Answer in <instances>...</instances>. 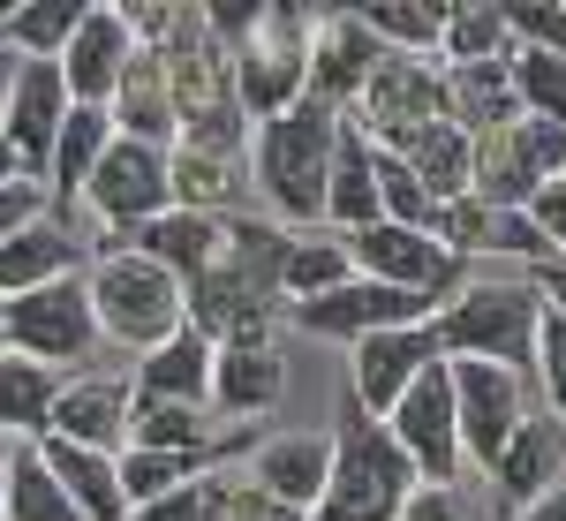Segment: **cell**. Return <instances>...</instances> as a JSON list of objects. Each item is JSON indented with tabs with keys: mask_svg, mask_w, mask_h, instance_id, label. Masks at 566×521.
<instances>
[{
	"mask_svg": "<svg viewBox=\"0 0 566 521\" xmlns=\"http://www.w3.org/2000/svg\"><path fill=\"white\" fill-rule=\"evenodd\" d=\"M53 393H61V371H39L23 355H0V438H39L45 416H53Z\"/></svg>",
	"mask_w": 566,
	"mask_h": 521,
	"instance_id": "obj_35",
	"label": "cell"
},
{
	"mask_svg": "<svg viewBox=\"0 0 566 521\" xmlns=\"http://www.w3.org/2000/svg\"><path fill=\"white\" fill-rule=\"evenodd\" d=\"M0 521H84L69 507V491L53 483V469L39 461V438L8 446V491H0Z\"/></svg>",
	"mask_w": 566,
	"mask_h": 521,
	"instance_id": "obj_32",
	"label": "cell"
},
{
	"mask_svg": "<svg viewBox=\"0 0 566 521\" xmlns=\"http://www.w3.org/2000/svg\"><path fill=\"white\" fill-rule=\"evenodd\" d=\"M8 91H15V53L0 45V114H8Z\"/></svg>",
	"mask_w": 566,
	"mask_h": 521,
	"instance_id": "obj_46",
	"label": "cell"
},
{
	"mask_svg": "<svg viewBox=\"0 0 566 521\" xmlns=\"http://www.w3.org/2000/svg\"><path fill=\"white\" fill-rule=\"evenodd\" d=\"M333 461H325V491L310 521H392L400 499L416 491V469L408 454L392 446V431L378 416H363L355 400H340V424H333Z\"/></svg>",
	"mask_w": 566,
	"mask_h": 521,
	"instance_id": "obj_4",
	"label": "cell"
},
{
	"mask_svg": "<svg viewBox=\"0 0 566 521\" xmlns=\"http://www.w3.org/2000/svg\"><path fill=\"white\" fill-rule=\"evenodd\" d=\"M348 15L370 31V45H378V53L438 61V8H416V0H363V8H348Z\"/></svg>",
	"mask_w": 566,
	"mask_h": 521,
	"instance_id": "obj_36",
	"label": "cell"
},
{
	"mask_svg": "<svg viewBox=\"0 0 566 521\" xmlns=\"http://www.w3.org/2000/svg\"><path fill=\"white\" fill-rule=\"evenodd\" d=\"M446 114H453V129H506V122H522L514 114V84H506V61H491V69H446Z\"/></svg>",
	"mask_w": 566,
	"mask_h": 521,
	"instance_id": "obj_34",
	"label": "cell"
},
{
	"mask_svg": "<svg viewBox=\"0 0 566 521\" xmlns=\"http://www.w3.org/2000/svg\"><path fill=\"white\" fill-rule=\"evenodd\" d=\"M340 250H348L355 280H378V288H408V295H423V303H446L461 280H469V264L446 258L431 235H416V227H386V219H370V227H355L340 235Z\"/></svg>",
	"mask_w": 566,
	"mask_h": 521,
	"instance_id": "obj_9",
	"label": "cell"
},
{
	"mask_svg": "<svg viewBox=\"0 0 566 521\" xmlns=\"http://www.w3.org/2000/svg\"><path fill=\"white\" fill-rule=\"evenodd\" d=\"M506 39L522 45V53H552L566 61V0H506Z\"/></svg>",
	"mask_w": 566,
	"mask_h": 521,
	"instance_id": "obj_39",
	"label": "cell"
},
{
	"mask_svg": "<svg viewBox=\"0 0 566 521\" xmlns=\"http://www.w3.org/2000/svg\"><path fill=\"white\" fill-rule=\"evenodd\" d=\"M280 227L258 219H227V250L219 264L189 288V325L212 347H242V341H272L280 317Z\"/></svg>",
	"mask_w": 566,
	"mask_h": 521,
	"instance_id": "obj_2",
	"label": "cell"
},
{
	"mask_svg": "<svg viewBox=\"0 0 566 521\" xmlns=\"http://www.w3.org/2000/svg\"><path fill=\"white\" fill-rule=\"evenodd\" d=\"M355 264L340 250V235L333 227H310V235H287L280 242V310L287 303H317V295H333V288H348Z\"/></svg>",
	"mask_w": 566,
	"mask_h": 521,
	"instance_id": "obj_30",
	"label": "cell"
},
{
	"mask_svg": "<svg viewBox=\"0 0 566 521\" xmlns=\"http://www.w3.org/2000/svg\"><path fill=\"white\" fill-rule=\"evenodd\" d=\"M528 219H536V235L552 242V258L566 264V174H559V181H544V189L528 197Z\"/></svg>",
	"mask_w": 566,
	"mask_h": 521,
	"instance_id": "obj_42",
	"label": "cell"
},
{
	"mask_svg": "<svg viewBox=\"0 0 566 521\" xmlns=\"http://www.w3.org/2000/svg\"><path fill=\"white\" fill-rule=\"evenodd\" d=\"M69 122V84L53 61H15V91H8V114H0V144L15 152V167L45 181V159H53V136Z\"/></svg>",
	"mask_w": 566,
	"mask_h": 521,
	"instance_id": "obj_18",
	"label": "cell"
},
{
	"mask_svg": "<svg viewBox=\"0 0 566 521\" xmlns=\"http://www.w3.org/2000/svg\"><path fill=\"white\" fill-rule=\"evenodd\" d=\"M431 363H446L438 341H431V317H423V325H400V333H370V341L348 347V400L363 408V416H378V424H386L392 400L416 386Z\"/></svg>",
	"mask_w": 566,
	"mask_h": 521,
	"instance_id": "obj_14",
	"label": "cell"
},
{
	"mask_svg": "<svg viewBox=\"0 0 566 521\" xmlns=\"http://www.w3.org/2000/svg\"><path fill=\"white\" fill-rule=\"evenodd\" d=\"M98 250H136V258H151L159 272H175L181 295H189V288H197V280L219 264V250H227V219L181 212V205H175V212L144 219L136 235H122V242H106V235H98ZM98 250H91V258H98Z\"/></svg>",
	"mask_w": 566,
	"mask_h": 521,
	"instance_id": "obj_19",
	"label": "cell"
},
{
	"mask_svg": "<svg viewBox=\"0 0 566 521\" xmlns=\"http://www.w3.org/2000/svg\"><path fill=\"white\" fill-rule=\"evenodd\" d=\"M0 491H8V438H0Z\"/></svg>",
	"mask_w": 566,
	"mask_h": 521,
	"instance_id": "obj_47",
	"label": "cell"
},
{
	"mask_svg": "<svg viewBox=\"0 0 566 521\" xmlns=\"http://www.w3.org/2000/svg\"><path fill=\"white\" fill-rule=\"evenodd\" d=\"M0 347L39 363V371H76L98 355V317H91L84 272L76 280H53V288H31V295H8L0 303Z\"/></svg>",
	"mask_w": 566,
	"mask_h": 521,
	"instance_id": "obj_7",
	"label": "cell"
},
{
	"mask_svg": "<svg viewBox=\"0 0 566 521\" xmlns=\"http://www.w3.org/2000/svg\"><path fill=\"white\" fill-rule=\"evenodd\" d=\"M106 144H114V114L106 106H69V122L53 136V159H45V197H53L61 219L76 212V197H84L91 167L106 159Z\"/></svg>",
	"mask_w": 566,
	"mask_h": 521,
	"instance_id": "obj_28",
	"label": "cell"
},
{
	"mask_svg": "<svg viewBox=\"0 0 566 521\" xmlns=\"http://www.w3.org/2000/svg\"><path fill=\"white\" fill-rule=\"evenodd\" d=\"M39 438H69L91 454H122L129 438V371H69Z\"/></svg>",
	"mask_w": 566,
	"mask_h": 521,
	"instance_id": "obj_16",
	"label": "cell"
},
{
	"mask_svg": "<svg viewBox=\"0 0 566 521\" xmlns=\"http://www.w3.org/2000/svg\"><path fill=\"white\" fill-rule=\"evenodd\" d=\"M136 31L122 8H84V23H76V39L61 45V84H69V106H106L114 91H122V76L136 69Z\"/></svg>",
	"mask_w": 566,
	"mask_h": 521,
	"instance_id": "obj_15",
	"label": "cell"
},
{
	"mask_svg": "<svg viewBox=\"0 0 566 521\" xmlns=\"http://www.w3.org/2000/svg\"><path fill=\"white\" fill-rule=\"evenodd\" d=\"M506 84H514V114H522V122H559L566 129V61H552V53H522V45H514Z\"/></svg>",
	"mask_w": 566,
	"mask_h": 521,
	"instance_id": "obj_37",
	"label": "cell"
},
{
	"mask_svg": "<svg viewBox=\"0 0 566 521\" xmlns=\"http://www.w3.org/2000/svg\"><path fill=\"white\" fill-rule=\"evenodd\" d=\"M348 122L370 144L392 129H416V122H453L446 114V69L438 61H408V53H378L370 76H363V98L348 106Z\"/></svg>",
	"mask_w": 566,
	"mask_h": 521,
	"instance_id": "obj_12",
	"label": "cell"
},
{
	"mask_svg": "<svg viewBox=\"0 0 566 521\" xmlns=\"http://www.w3.org/2000/svg\"><path fill=\"white\" fill-rule=\"evenodd\" d=\"M84 295H91V317H98V341L129 347H159L167 333L189 325V295H181L175 272H159L151 258H136V250H98L84 264Z\"/></svg>",
	"mask_w": 566,
	"mask_h": 521,
	"instance_id": "obj_5",
	"label": "cell"
},
{
	"mask_svg": "<svg viewBox=\"0 0 566 521\" xmlns=\"http://www.w3.org/2000/svg\"><path fill=\"white\" fill-rule=\"evenodd\" d=\"M91 0H31V8H0V45L15 61H61V45L76 39Z\"/></svg>",
	"mask_w": 566,
	"mask_h": 521,
	"instance_id": "obj_33",
	"label": "cell"
},
{
	"mask_svg": "<svg viewBox=\"0 0 566 521\" xmlns=\"http://www.w3.org/2000/svg\"><path fill=\"white\" fill-rule=\"evenodd\" d=\"M528 386L544 393V408L566 416V317H536V355H528Z\"/></svg>",
	"mask_w": 566,
	"mask_h": 521,
	"instance_id": "obj_40",
	"label": "cell"
},
{
	"mask_svg": "<svg viewBox=\"0 0 566 521\" xmlns=\"http://www.w3.org/2000/svg\"><path fill=\"white\" fill-rule=\"evenodd\" d=\"M325 461H333V438L325 431H280V438H264V446L242 454V477L258 483L272 507L310 521L317 491H325Z\"/></svg>",
	"mask_w": 566,
	"mask_h": 521,
	"instance_id": "obj_21",
	"label": "cell"
},
{
	"mask_svg": "<svg viewBox=\"0 0 566 521\" xmlns=\"http://www.w3.org/2000/svg\"><path fill=\"white\" fill-rule=\"evenodd\" d=\"M386 431H392V446L408 454L416 483H438V491H453V483L469 477V469H461V431H453V378H446V363H431L416 386L392 400Z\"/></svg>",
	"mask_w": 566,
	"mask_h": 521,
	"instance_id": "obj_11",
	"label": "cell"
},
{
	"mask_svg": "<svg viewBox=\"0 0 566 521\" xmlns=\"http://www.w3.org/2000/svg\"><path fill=\"white\" fill-rule=\"evenodd\" d=\"M0 355H8V347H0Z\"/></svg>",
	"mask_w": 566,
	"mask_h": 521,
	"instance_id": "obj_48",
	"label": "cell"
},
{
	"mask_svg": "<svg viewBox=\"0 0 566 521\" xmlns=\"http://www.w3.org/2000/svg\"><path fill=\"white\" fill-rule=\"evenodd\" d=\"M333 129H340V114H333V106H317V98H295L287 114H272V122L250 129L242 174H250V189H258V205L272 212L280 235H310V227H325Z\"/></svg>",
	"mask_w": 566,
	"mask_h": 521,
	"instance_id": "obj_1",
	"label": "cell"
},
{
	"mask_svg": "<svg viewBox=\"0 0 566 521\" xmlns=\"http://www.w3.org/2000/svg\"><path fill=\"white\" fill-rule=\"evenodd\" d=\"M106 114H114V136H122V144L175 152V91H167L159 53H136V69L122 76V91L106 98Z\"/></svg>",
	"mask_w": 566,
	"mask_h": 521,
	"instance_id": "obj_27",
	"label": "cell"
},
{
	"mask_svg": "<svg viewBox=\"0 0 566 521\" xmlns=\"http://www.w3.org/2000/svg\"><path fill=\"white\" fill-rule=\"evenodd\" d=\"M438 303L423 295H408V288H378V280H348V288H333V295H317V303H287L295 317V333L310 341H370V333H400V325H423Z\"/></svg>",
	"mask_w": 566,
	"mask_h": 521,
	"instance_id": "obj_13",
	"label": "cell"
},
{
	"mask_svg": "<svg viewBox=\"0 0 566 521\" xmlns=\"http://www.w3.org/2000/svg\"><path fill=\"white\" fill-rule=\"evenodd\" d=\"M84 264H91V242L76 235V219L45 212L23 235L0 242V303L8 295H31V288H53V280H76Z\"/></svg>",
	"mask_w": 566,
	"mask_h": 521,
	"instance_id": "obj_22",
	"label": "cell"
},
{
	"mask_svg": "<svg viewBox=\"0 0 566 521\" xmlns=\"http://www.w3.org/2000/svg\"><path fill=\"white\" fill-rule=\"evenodd\" d=\"M392 521H469V507H461V491H438V483H416L408 499H400V514Z\"/></svg>",
	"mask_w": 566,
	"mask_h": 521,
	"instance_id": "obj_43",
	"label": "cell"
},
{
	"mask_svg": "<svg viewBox=\"0 0 566 521\" xmlns=\"http://www.w3.org/2000/svg\"><path fill=\"white\" fill-rule=\"evenodd\" d=\"M514 521H566V483L552 491V499H536V507H522Z\"/></svg>",
	"mask_w": 566,
	"mask_h": 521,
	"instance_id": "obj_45",
	"label": "cell"
},
{
	"mask_svg": "<svg viewBox=\"0 0 566 521\" xmlns=\"http://www.w3.org/2000/svg\"><path fill=\"white\" fill-rule=\"evenodd\" d=\"M491 258H514V264H528V272H536V264H559L528 212H499L491 219Z\"/></svg>",
	"mask_w": 566,
	"mask_h": 521,
	"instance_id": "obj_41",
	"label": "cell"
},
{
	"mask_svg": "<svg viewBox=\"0 0 566 521\" xmlns=\"http://www.w3.org/2000/svg\"><path fill=\"white\" fill-rule=\"evenodd\" d=\"M370 219H378V152L340 114V129H333V174H325V227L333 235H355Z\"/></svg>",
	"mask_w": 566,
	"mask_h": 521,
	"instance_id": "obj_26",
	"label": "cell"
},
{
	"mask_svg": "<svg viewBox=\"0 0 566 521\" xmlns=\"http://www.w3.org/2000/svg\"><path fill=\"white\" fill-rule=\"evenodd\" d=\"M98 227H106V242H122V235H136L144 219L175 212V181H167V152H151V144H106V159L91 167L84 197H76Z\"/></svg>",
	"mask_w": 566,
	"mask_h": 521,
	"instance_id": "obj_8",
	"label": "cell"
},
{
	"mask_svg": "<svg viewBox=\"0 0 566 521\" xmlns=\"http://www.w3.org/2000/svg\"><path fill=\"white\" fill-rule=\"evenodd\" d=\"M370 61H378V45L370 31L355 23L348 8H333V15H310V91L317 106H333V114H348L355 98H363V76H370Z\"/></svg>",
	"mask_w": 566,
	"mask_h": 521,
	"instance_id": "obj_23",
	"label": "cell"
},
{
	"mask_svg": "<svg viewBox=\"0 0 566 521\" xmlns=\"http://www.w3.org/2000/svg\"><path fill=\"white\" fill-rule=\"evenodd\" d=\"M528 288H536V303L552 310V317H566V264H536V272H522Z\"/></svg>",
	"mask_w": 566,
	"mask_h": 521,
	"instance_id": "obj_44",
	"label": "cell"
},
{
	"mask_svg": "<svg viewBox=\"0 0 566 521\" xmlns=\"http://www.w3.org/2000/svg\"><path fill=\"white\" fill-rule=\"evenodd\" d=\"M227 483H234V469H205V477L181 483V491L136 507L129 521H227Z\"/></svg>",
	"mask_w": 566,
	"mask_h": 521,
	"instance_id": "obj_38",
	"label": "cell"
},
{
	"mask_svg": "<svg viewBox=\"0 0 566 521\" xmlns=\"http://www.w3.org/2000/svg\"><path fill=\"white\" fill-rule=\"evenodd\" d=\"M234 454H144V446H122L114 454V477H122V507H151V499H167L181 491L189 477H205V469H227Z\"/></svg>",
	"mask_w": 566,
	"mask_h": 521,
	"instance_id": "obj_31",
	"label": "cell"
},
{
	"mask_svg": "<svg viewBox=\"0 0 566 521\" xmlns=\"http://www.w3.org/2000/svg\"><path fill=\"white\" fill-rule=\"evenodd\" d=\"M536 317H544V303H536L528 280H461L431 310V341L446 363H499V371L528 378Z\"/></svg>",
	"mask_w": 566,
	"mask_h": 521,
	"instance_id": "obj_3",
	"label": "cell"
},
{
	"mask_svg": "<svg viewBox=\"0 0 566 521\" xmlns=\"http://www.w3.org/2000/svg\"><path fill=\"white\" fill-rule=\"evenodd\" d=\"M491 61H514L506 8H499V0L438 8V69H491Z\"/></svg>",
	"mask_w": 566,
	"mask_h": 521,
	"instance_id": "obj_29",
	"label": "cell"
},
{
	"mask_svg": "<svg viewBox=\"0 0 566 521\" xmlns=\"http://www.w3.org/2000/svg\"><path fill=\"white\" fill-rule=\"evenodd\" d=\"M446 378H453V431H461V469H476L491 477V461H499V446L514 438L528 408V378L514 371H499V363H446Z\"/></svg>",
	"mask_w": 566,
	"mask_h": 521,
	"instance_id": "obj_10",
	"label": "cell"
},
{
	"mask_svg": "<svg viewBox=\"0 0 566 521\" xmlns=\"http://www.w3.org/2000/svg\"><path fill=\"white\" fill-rule=\"evenodd\" d=\"M129 393H136V400L205 408V393H212V341H205L197 325H181V333H167L159 347H144L136 371H129Z\"/></svg>",
	"mask_w": 566,
	"mask_h": 521,
	"instance_id": "obj_24",
	"label": "cell"
},
{
	"mask_svg": "<svg viewBox=\"0 0 566 521\" xmlns=\"http://www.w3.org/2000/svg\"><path fill=\"white\" fill-rule=\"evenodd\" d=\"M491 491L522 514V507H536V499H552L566 483V416H552V408H528L522 424H514V438L499 446V461H491Z\"/></svg>",
	"mask_w": 566,
	"mask_h": 521,
	"instance_id": "obj_17",
	"label": "cell"
},
{
	"mask_svg": "<svg viewBox=\"0 0 566 521\" xmlns=\"http://www.w3.org/2000/svg\"><path fill=\"white\" fill-rule=\"evenodd\" d=\"M227 69H234V106H242L250 129L272 122V114H287L310 91V15H295V8H258L250 39L227 45Z\"/></svg>",
	"mask_w": 566,
	"mask_h": 521,
	"instance_id": "obj_6",
	"label": "cell"
},
{
	"mask_svg": "<svg viewBox=\"0 0 566 521\" xmlns=\"http://www.w3.org/2000/svg\"><path fill=\"white\" fill-rule=\"evenodd\" d=\"M287 393V355L280 341H242V347H212V393H205V416H227V424H250V416H272Z\"/></svg>",
	"mask_w": 566,
	"mask_h": 521,
	"instance_id": "obj_20",
	"label": "cell"
},
{
	"mask_svg": "<svg viewBox=\"0 0 566 521\" xmlns=\"http://www.w3.org/2000/svg\"><path fill=\"white\" fill-rule=\"evenodd\" d=\"M378 152H386V159H400V167L416 174V181L431 189L438 205L469 197V159H476L469 129H453V122H416V129H392V136H378Z\"/></svg>",
	"mask_w": 566,
	"mask_h": 521,
	"instance_id": "obj_25",
	"label": "cell"
}]
</instances>
